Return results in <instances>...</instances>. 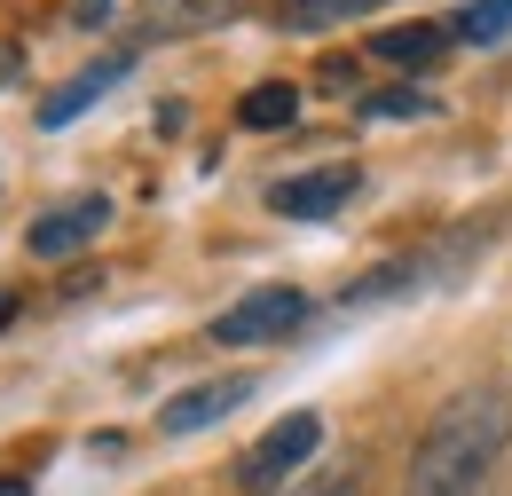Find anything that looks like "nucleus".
Instances as JSON below:
<instances>
[{
	"instance_id": "f257e3e1",
	"label": "nucleus",
	"mask_w": 512,
	"mask_h": 496,
	"mask_svg": "<svg viewBox=\"0 0 512 496\" xmlns=\"http://www.w3.org/2000/svg\"><path fill=\"white\" fill-rule=\"evenodd\" d=\"M505 449H512V394L505 386H465L426 418L402 496H489Z\"/></svg>"
},
{
	"instance_id": "f03ea898",
	"label": "nucleus",
	"mask_w": 512,
	"mask_h": 496,
	"mask_svg": "<svg viewBox=\"0 0 512 496\" xmlns=\"http://www.w3.org/2000/svg\"><path fill=\"white\" fill-rule=\"evenodd\" d=\"M323 449V418L316 410H292L284 426H268V434L237 457V489L245 496H276V489H292L300 481V465Z\"/></svg>"
},
{
	"instance_id": "7ed1b4c3",
	"label": "nucleus",
	"mask_w": 512,
	"mask_h": 496,
	"mask_svg": "<svg viewBox=\"0 0 512 496\" xmlns=\"http://www.w3.org/2000/svg\"><path fill=\"white\" fill-rule=\"evenodd\" d=\"M300 323H308V292L260 284V292H245L237 308L213 315V339H221V347H260V339H284V331H300Z\"/></svg>"
},
{
	"instance_id": "20e7f679",
	"label": "nucleus",
	"mask_w": 512,
	"mask_h": 496,
	"mask_svg": "<svg viewBox=\"0 0 512 496\" xmlns=\"http://www.w3.org/2000/svg\"><path fill=\"white\" fill-rule=\"evenodd\" d=\"M103 221H111L103 197H71V205H48V213L24 229V245H32V260H71V252H87L103 237Z\"/></svg>"
},
{
	"instance_id": "39448f33",
	"label": "nucleus",
	"mask_w": 512,
	"mask_h": 496,
	"mask_svg": "<svg viewBox=\"0 0 512 496\" xmlns=\"http://www.w3.org/2000/svg\"><path fill=\"white\" fill-rule=\"evenodd\" d=\"M355 189H363V174H355V166H316V174L276 182V189H268V205H276L284 221H323V213H339Z\"/></svg>"
},
{
	"instance_id": "423d86ee",
	"label": "nucleus",
	"mask_w": 512,
	"mask_h": 496,
	"mask_svg": "<svg viewBox=\"0 0 512 496\" xmlns=\"http://www.w3.org/2000/svg\"><path fill=\"white\" fill-rule=\"evenodd\" d=\"M253 402V378H205L190 394H174L166 410H158V426L166 434H197V426H213V418H229V410H245Z\"/></svg>"
},
{
	"instance_id": "0eeeda50",
	"label": "nucleus",
	"mask_w": 512,
	"mask_h": 496,
	"mask_svg": "<svg viewBox=\"0 0 512 496\" xmlns=\"http://www.w3.org/2000/svg\"><path fill=\"white\" fill-rule=\"evenodd\" d=\"M127 71H134V48H119V56H103V63H87L79 79H64V87L40 103V126H71L79 111H87V103H95V95H111Z\"/></svg>"
},
{
	"instance_id": "6e6552de",
	"label": "nucleus",
	"mask_w": 512,
	"mask_h": 496,
	"mask_svg": "<svg viewBox=\"0 0 512 496\" xmlns=\"http://www.w3.org/2000/svg\"><path fill=\"white\" fill-rule=\"evenodd\" d=\"M449 32L442 24H394V32H379V56L402 63V71H426V63H442Z\"/></svg>"
},
{
	"instance_id": "1a4fd4ad",
	"label": "nucleus",
	"mask_w": 512,
	"mask_h": 496,
	"mask_svg": "<svg viewBox=\"0 0 512 496\" xmlns=\"http://www.w3.org/2000/svg\"><path fill=\"white\" fill-rule=\"evenodd\" d=\"M237 119L253 126V134H268V126H292V119H300V87H292V79H260L253 95L237 103Z\"/></svg>"
},
{
	"instance_id": "9d476101",
	"label": "nucleus",
	"mask_w": 512,
	"mask_h": 496,
	"mask_svg": "<svg viewBox=\"0 0 512 496\" xmlns=\"http://www.w3.org/2000/svg\"><path fill=\"white\" fill-rule=\"evenodd\" d=\"M371 8H386V0H284V24L292 32H331V24H355Z\"/></svg>"
},
{
	"instance_id": "9b49d317",
	"label": "nucleus",
	"mask_w": 512,
	"mask_h": 496,
	"mask_svg": "<svg viewBox=\"0 0 512 496\" xmlns=\"http://www.w3.org/2000/svg\"><path fill=\"white\" fill-rule=\"evenodd\" d=\"M505 32H512V0H465V8H457V40L489 48V40H505Z\"/></svg>"
},
{
	"instance_id": "f8f14e48",
	"label": "nucleus",
	"mask_w": 512,
	"mask_h": 496,
	"mask_svg": "<svg viewBox=\"0 0 512 496\" xmlns=\"http://www.w3.org/2000/svg\"><path fill=\"white\" fill-rule=\"evenodd\" d=\"M205 16H229V0H158L142 16V32L158 40V32H182V24H205Z\"/></svg>"
},
{
	"instance_id": "ddd939ff",
	"label": "nucleus",
	"mask_w": 512,
	"mask_h": 496,
	"mask_svg": "<svg viewBox=\"0 0 512 496\" xmlns=\"http://www.w3.org/2000/svg\"><path fill=\"white\" fill-rule=\"evenodd\" d=\"M371 119H434V95H418V87H394V95H371Z\"/></svg>"
},
{
	"instance_id": "4468645a",
	"label": "nucleus",
	"mask_w": 512,
	"mask_h": 496,
	"mask_svg": "<svg viewBox=\"0 0 512 496\" xmlns=\"http://www.w3.org/2000/svg\"><path fill=\"white\" fill-rule=\"evenodd\" d=\"M276 496H363V481L355 473H300L292 489H276Z\"/></svg>"
},
{
	"instance_id": "2eb2a0df",
	"label": "nucleus",
	"mask_w": 512,
	"mask_h": 496,
	"mask_svg": "<svg viewBox=\"0 0 512 496\" xmlns=\"http://www.w3.org/2000/svg\"><path fill=\"white\" fill-rule=\"evenodd\" d=\"M71 8H79V24H95V16H111L119 0H71Z\"/></svg>"
},
{
	"instance_id": "dca6fc26",
	"label": "nucleus",
	"mask_w": 512,
	"mask_h": 496,
	"mask_svg": "<svg viewBox=\"0 0 512 496\" xmlns=\"http://www.w3.org/2000/svg\"><path fill=\"white\" fill-rule=\"evenodd\" d=\"M0 496H32V481H8V473H0Z\"/></svg>"
},
{
	"instance_id": "f3484780",
	"label": "nucleus",
	"mask_w": 512,
	"mask_h": 496,
	"mask_svg": "<svg viewBox=\"0 0 512 496\" xmlns=\"http://www.w3.org/2000/svg\"><path fill=\"white\" fill-rule=\"evenodd\" d=\"M8 315H16V300H8V292H0V323H8Z\"/></svg>"
}]
</instances>
